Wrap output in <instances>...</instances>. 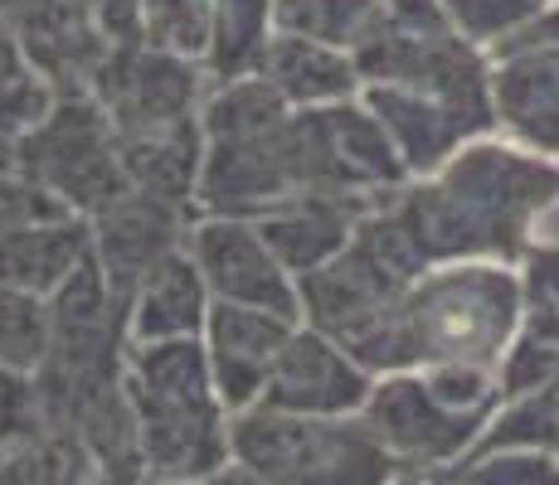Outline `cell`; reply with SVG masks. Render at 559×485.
Returning <instances> with one entry per match:
<instances>
[{"label": "cell", "mask_w": 559, "mask_h": 485, "mask_svg": "<svg viewBox=\"0 0 559 485\" xmlns=\"http://www.w3.org/2000/svg\"><path fill=\"white\" fill-rule=\"evenodd\" d=\"M559 194V160L531 156L487 132L433 175L408 180L400 209L414 223L428 263H511L531 257Z\"/></svg>", "instance_id": "6da1fadb"}, {"label": "cell", "mask_w": 559, "mask_h": 485, "mask_svg": "<svg viewBox=\"0 0 559 485\" xmlns=\"http://www.w3.org/2000/svg\"><path fill=\"white\" fill-rule=\"evenodd\" d=\"M525 336V282L511 263H433L404 287L380 374L472 364L497 369Z\"/></svg>", "instance_id": "7a4b0ae2"}, {"label": "cell", "mask_w": 559, "mask_h": 485, "mask_svg": "<svg viewBox=\"0 0 559 485\" xmlns=\"http://www.w3.org/2000/svg\"><path fill=\"white\" fill-rule=\"evenodd\" d=\"M127 403L152 485H195L234 457V413L214 388L200 340L132 344Z\"/></svg>", "instance_id": "3957f363"}, {"label": "cell", "mask_w": 559, "mask_h": 485, "mask_svg": "<svg viewBox=\"0 0 559 485\" xmlns=\"http://www.w3.org/2000/svg\"><path fill=\"white\" fill-rule=\"evenodd\" d=\"M204 170L200 214H239L263 219L283 199L302 194V136L297 112L263 78L210 83L200 112Z\"/></svg>", "instance_id": "277c9868"}, {"label": "cell", "mask_w": 559, "mask_h": 485, "mask_svg": "<svg viewBox=\"0 0 559 485\" xmlns=\"http://www.w3.org/2000/svg\"><path fill=\"white\" fill-rule=\"evenodd\" d=\"M501 408H507V388H501L497 369L428 364V369L380 374L360 417L400 471L453 476L481 447Z\"/></svg>", "instance_id": "5b68a950"}, {"label": "cell", "mask_w": 559, "mask_h": 485, "mask_svg": "<svg viewBox=\"0 0 559 485\" xmlns=\"http://www.w3.org/2000/svg\"><path fill=\"white\" fill-rule=\"evenodd\" d=\"M234 461L267 485H390L404 476L365 417L249 408L234 417Z\"/></svg>", "instance_id": "8992f818"}, {"label": "cell", "mask_w": 559, "mask_h": 485, "mask_svg": "<svg viewBox=\"0 0 559 485\" xmlns=\"http://www.w3.org/2000/svg\"><path fill=\"white\" fill-rule=\"evenodd\" d=\"M15 166L73 219H98L132 190L122 136L93 93H59L53 112L15 150Z\"/></svg>", "instance_id": "52a82bcc"}, {"label": "cell", "mask_w": 559, "mask_h": 485, "mask_svg": "<svg viewBox=\"0 0 559 485\" xmlns=\"http://www.w3.org/2000/svg\"><path fill=\"white\" fill-rule=\"evenodd\" d=\"M297 136H302V190L374 209L408 185L400 150L365 97L297 112Z\"/></svg>", "instance_id": "ba28073f"}, {"label": "cell", "mask_w": 559, "mask_h": 485, "mask_svg": "<svg viewBox=\"0 0 559 485\" xmlns=\"http://www.w3.org/2000/svg\"><path fill=\"white\" fill-rule=\"evenodd\" d=\"M210 73L195 59L180 53H160L142 39L117 45L107 53V63L93 78V102L112 117L117 136L136 142V136H160V132H180L195 126L210 97Z\"/></svg>", "instance_id": "9c48e42d"}, {"label": "cell", "mask_w": 559, "mask_h": 485, "mask_svg": "<svg viewBox=\"0 0 559 485\" xmlns=\"http://www.w3.org/2000/svg\"><path fill=\"white\" fill-rule=\"evenodd\" d=\"M190 257L214 301L229 306H267L297 316V277L283 267L258 219L239 214H195L190 223Z\"/></svg>", "instance_id": "30bf717a"}, {"label": "cell", "mask_w": 559, "mask_h": 485, "mask_svg": "<svg viewBox=\"0 0 559 485\" xmlns=\"http://www.w3.org/2000/svg\"><path fill=\"white\" fill-rule=\"evenodd\" d=\"M374 384H380V374L365 369L341 340L321 336L311 326H297L287 350L273 364L263 408L307 417H360Z\"/></svg>", "instance_id": "8fae6325"}, {"label": "cell", "mask_w": 559, "mask_h": 485, "mask_svg": "<svg viewBox=\"0 0 559 485\" xmlns=\"http://www.w3.org/2000/svg\"><path fill=\"white\" fill-rule=\"evenodd\" d=\"M0 10L25 49V63L53 83V93H88L117 49L88 0H0Z\"/></svg>", "instance_id": "7c38bea8"}, {"label": "cell", "mask_w": 559, "mask_h": 485, "mask_svg": "<svg viewBox=\"0 0 559 485\" xmlns=\"http://www.w3.org/2000/svg\"><path fill=\"white\" fill-rule=\"evenodd\" d=\"M297 326H302V320L287 316V311L214 301L200 344H204V360H210L214 388H219V398L229 403L234 417L263 403L273 364H277V354L287 350Z\"/></svg>", "instance_id": "4fadbf2b"}, {"label": "cell", "mask_w": 559, "mask_h": 485, "mask_svg": "<svg viewBox=\"0 0 559 485\" xmlns=\"http://www.w3.org/2000/svg\"><path fill=\"white\" fill-rule=\"evenodd\" d=\"M190 223H195V209H180V204H166L156 194L127 190L112 209L88 219L93 263L112 282L117 296L127 301L152 267H160L170 253H180L190 243Z\"/></svg>", "instance_id": "5bb4252c"}, {"label": "cell", "mask_w": 559, "mask_h": 485, "mask_svg": "<svg viewBox=\"0 0 559 485\" xmlns=\"http://www.w3.org/2000/svg\"><path fill=\"white\" fill-rule=\"evenodd\" d=\"M360 97L370 102V112L380 117L384 132H390L408 180L433 175V170L448 166L462 146H472L477 136L491 132V117L472 112V107L453 102V97L390 88V83H370Z\"/></svg>", "instance_id": "9a60e30c"}, {"label": "cell", "mask_w": 559, "mask_h": 485, "mask_svg": "<svg viewBox=\"0 0 559 485\" xmlns=\"http://www.w3.org/2000/svg\"><path fill=\"white\" fill-rule=\"evenodd\" d=\"M491 132L531 156L559 160V49L491 59Z\"/></svg>", "instance_id": "2e32d148"}, {"label": "cell", "mask_w": 559, "mask_h": 485, "mask_svg": "<svg viewBox=\"0 0 559 485\" xmlns=\"http://www.w3.org/2000/svg\"><path fill=\"white\" fill-rule=\"evenodd\" d=\"M365 214H370L365 204L302 190V194H293V199H283L277 209H267L263 219H258V229H263V239L273 243V253L283 257L287 272L302 282L307 272H317V267H326L331 257L346 253Z\"/></svg>", "instance_id": "e0dca14e"}, {"label": "cell", "mask_w": 559, "mask_h": 485, "mask_svg": "<svg viewBox=\"0 0 559 485\" xmlns=\"http://www.w3.org/2000/svg\"><path fill=\"white\" fill-rule=\"evenodd\" d=\"M210 311H214L210 287H204L190 247H180L132 287V296H127V336H132V344L200 340Z\"/></svg>", "instance_id": "ac0fdd59"}, {"label": "cell", "mask_w": 559, "mask_h": 485, "mask_svg": "<svg viewBox=\"0 0 559 485\" xmlns=\"http://www.w3.org/2000/svg\"><path fill=\"white\" fill-rule=\"evenodd\" d=\"M258 78L283 97L293 112H321V107L350 102V97L365 93L356 53L283 35V29H277V39L267 45L263 63H258Z\"/></svg>", "instance_id": "d6986e66"}, {"label": "cell", "mask_w": 559, "mask_h": 485, "mask_svg": "<svg viewBox=\"0 0 559 485\" xmlns=\"http://www.w3.org/2000/svg\"><path fill=\"white\" fill-rule=\"evenodd\" d=\"M88 257H93L88 219L53 214V219L20 223V229L0 233V287L49 301Z\"/></svg>", "instance_id": "ffe728a7"}, {"label": "cell", "mask_w": 559, "mask_h": 485, "mask_svg": "<svg viewBox=\"0 0 559 485\" xmlns=\"http://www.w3.org/2000/svg\"><path fill=\"white\" fill-rule=\"evenodd\" d=\"M273 39H277V0H214L204 73L214 83L253 78Z\"/></svg>", "instance_id": "44dd1931"}, {"label": "cell", "mask_w": 559, "mask_h": 485, "mask_svg": "<svg viewBox=\"0 0 559 485\" xmlns=\"http://www.w3.org/2000/svg\"><path fill=\"white\" fill-rule=\"evenodd\" d=\"M384 15V0H277V29L360 53Z\"/></svg>", "instance_id": "7402d4cb"}, {"label": "cell", "mask_w": 559, "mask_h": 485, "mask_svg": "<svg viewBox=\"0 0 559 485\" xmlns=\"http://www.w3.org/2000/svg\"><path fill=\"white\" fill-rule=\"evenodd\" d=\"M453 485H559V451L525 441L477 447L453 471Z\"/></svg>", "instance_id": "603a6c76"}, {"label": "cell", "mask_w": 559, "mask_h": 485, "mask_svg": "<svg viewBox=\"0 0 559 485\" xmlns=\"http://www.w3.org/2000/svg\"><path fill=\"white\" fill-rule=\"evenodd\" d=\"M210 25H214V0H142L136 39L160 53H180V59L204 63Z\"/></svg>", "instance_id": "cb8c5ba5"}, {"label": "cell", "mask_w": 559, "mask_h": 485, "mask_svg": "<svg viewBox=\"0 0 559 485\" xmlns=\"http://www.w3.org/2000/svg\"><path fill=\"white\" fill-rule=\"evenodd\" d=\"M49 354V301L0 287V369L35 379Z\"/></svg>", "instance_id": "d4e9b609"}, {"label": "cell", "mask_w": 559, "mask_h": 485, "mask_svg": "<svg viewBox=\"0 0 559 485\" xmlns=\"http://www.w3.org/2000/svg\"><path fill=\"white\" fill-rule=\"evenodd\" d=\"M438 5H443V15L453 20V29L462 39L497 53L511 35H521L550 0H438Z\"/></svg>", "instance_id": "484cf974"}, {"label": "cell", "mask_w": 559, "mask_h": 485, "mask_svg": "<svg viewBox=\"0 0 559 485\" xmlns=\"http://www.w3.org/2000/svg\"><path fill=\"white\" fill-rule=\"evenodd\" d=\"M525 282V336L559 344V247H535L521 263Z\"/></svg>", "instance_id": "4316f807"}, {"label": "cell", "mask_w": 559, "mask_h": 485, "mask_svg": "<svg viewBox=\"0 0 559 485\" xmlns=\"http://www.w3.org/2000/svg\"><path fill=\"white\" fill-rule=\"evenodd\" d=\"M39 427V388L29 374L0 369V466Z\"/></svg>", "instance_id": "83f0119b"}, {"label": "cell", "mask_w": 559, "mask_h": 485, "mask_svg": "<svg viewBox=\"0 0 559 485\" xmlns=\"http://www.w3.org/2000/svg\"><path fill=\"white\" fill-rule=\"evenodd\" d=\"M53 214H63V209L29 175H20V170L0 175V233L20 229V223H35V219H53Z\"/></svg>", "instance_id": "f1b7e54d"}, {"label": "cell", "mask_w": 559, "mask_h": 485, "mask_svg": "<svg viewBox=\"0 0 559 485\" xmlns=\"http://www.w3.org/2000/svg\"><path fill=\"white\" fill-rule=\"evenodd\" d=\"M88 10L98 15L112 45H132L136 25H142V0H88Z\"/></svg>", "instance_id": "f546056e"}, {"label": "cell", "mask_w": 559, "mask_h": 485, "mask_svg": "<svg viewBox=\"0 0 559 485\" xmlns=\"http://www.w3.org/2000/svg\"><path fill=\"white\" fill-rule=\"evenodd\" d=\"M25 69H29V63H25V49H20L15 29H10L5 10H0V88H5L10 78H20Z\"/></svg>", "instance_id": "4dcf8cb0"}, {"label": "cell", "mask_w": 559, "mask_h": 485, "mask_svg": "<svg viewBox=\"0 0 559 485\" xmlns=\"http://www.w3.org/2000/svg\"><path fill=\"white\" fill-rule=\"evenodd\" d=\"M195 485H267V481H263V476H253V471L243 466V461H234V457H229L219 471H210V476L195 481Z\"/></svg>", "instance_id": "1f68e13d"}, {"label": "cell", "mask_w": 559, "mask_h": 485, "mask_svg": "<svg viewBox=\"0 0 559 485\" xmlns=\"http://www.w3.org/2000/svg\"><path fill=\"white\" fill-rule=\"evenodd\" d=\"M390 485H453V476H408L404 471V476H394Z\"/></svg>", "instance_id": "d6a6232c"}]
</instances>
